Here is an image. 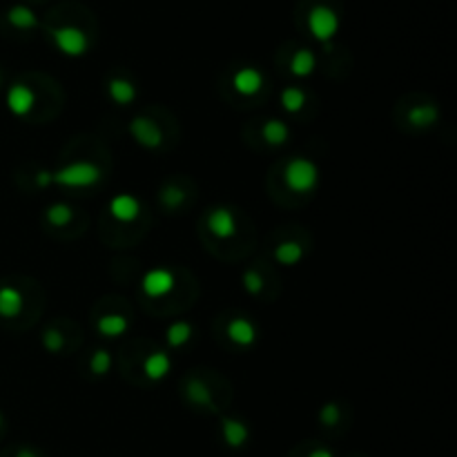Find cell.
<instances>
[{
    "instance_id": "cell-9",
    "label": "cell",
    "mask_w": 457,
    "mask_h": 457,
    "mask_svg": "<svg viewBox=\"0 0 457 457\" xmlns=\"http://www.w3.org/2000/svg\"><path fill=\"white\" fill-rule=\"evenodd\" d=\"M107 210H110V216L114 221L132 223V221H136L139 214H141V201L136 197H132V195H116L110 201Z\"/></svg>"
},
{
    "instance_id": "cell-21",
    "label": "cell",
    "mask_w": 457,
    "mask_h": 457,
    "mask_svg": "<svg viewBox=\"0 0 457 457\" xmlns=\"http://www.w3.org/2000/svg\"><path fill=\"white\" fill-rule=\"evenodd\" d=\"M185 395H188V400L192 404H197V406H208V408L214 406L212 391L208 388V384L203 381V379H197V377L190 379L188 386H185Z\"/></svg>"
},
{
    "instance_id": "cell-10",
    "label": "cell",
    "mask_w": 457,
    "mask_h": 457,
    "mask_svg": "<svg viewBox=\"0 0 457 457\" xmlns=\"http://www.w3.org/2000/svg\"><path fill=\"white\" fill-rule=\"evenodd\" d=\"M232 87L241 96H257L263 87V74L255 67H244L232 76Z\"/></svg>"
},
{
    "instance_id": "cell-20",
    "label": "cell",
    "mask_w": 457,
    "mask_h": 457,
    "mask_svg": "<svg viewBox=\"0 0 457 457\" xmlns=\"http://www.w3.org/2000/svg\"><path fill=\"white\" fill-rule=\"evenodd\" d=\"M274 259L281 266H297L304 259V246L299 241H281L274 248Z\"/></svg>"
},
{
    "instance_id": "cell-15",
    "label": "cell",
    "mask_w": 457,
    "mask_h": 457,
    "mask_svg": "<svg viewBox=\"0 0 457 457\" xmlns=\"http://www.w3.org/2000/svg\"><path fill=\"white\" fill-rule=\"evenodd\" d=\"M221 433H223V440L230 449H241L246 447V442L250 437V428L241 422V419H234V417H225L221 422Z\"/></svg>"
},
{
    "instance_id": "cell-16",
    "label": "cell",
    "mask_w": 457,
    "mask_h": 457,
    "mask_svg": "<svg viewBox=\"0 0 457 457\" xmlns=\"http://www.w3.org/2000/svg\"><path fill=\"white\" fill-rule=\"evenodd\" d=\"M261 136L268 146L279 148V146H286L288 139H290V127H288V123L281 121V118H268L261 127Z\"/></svg>"
},
{
    "instance_id": "cell-28",
    "label": "cell",
    "mask_w": 457,
    "mask_h": 457,
    "mask_svg": "<svg viewBox=\"0 0 457 457\" xmlns=\"http://www.w3.org/2000/svg\"><path fill=\"white\" fill-rule=\"evenodd\" d=\"M43 346L47 348L50 353H61L65 348V337L58 328H47L43 330Z\"/></svg>"
},
{
    "instance_id": "cell-19",
    "label": "cell",
    "mask_w": 457,
    "mask_h": 457,
    "mask_svg": "<svg viewBox=\"0 0 457 457\" xmlns=\"http://www.w3.org/2000/svg\"><path fill=\"white\" fill-rule=\"evenodd\" d=\"M317 67V58L310 50H299L290 58V71L297 78H308Z\"/></svg>"
},
{
    "instance_id": "cell-11",
    "label": "cell",
    "mask_w": 457,
    "mask_h": 457,
    "mask_svg": "<svg viewBox=\"0 0 457 457\" xmlns=\"http://www.w3.org/2000/svg\"><path fill=\"white\" fill-rule=\"evenodd\" d=\"M227 339H230L232 344L237 346H241V348H250L252 344L257 342V328H255V323H252L250 319L246 317H234L230 319V323H227Z\"/></svg>"
},
{
    "instance_id": "cell-32",
    "label": "cell",
    "mask_w": 457,
    "mask_h": 457,
    "mask_svg": "<svg viewBox=\"0 0 457 457\" xmlns=\"http://www.w3.org/2000/svg\"><path fill=\"white\" fill-rule=\"evenodd\" d=\"M308 457H335L328 449H315L312 453H308Z\"/></svg>"
},
{
    "instance_id": "cell-12",
    "label": "cell",
    "mask_w": 457,
    "mask_h": 457,
    "mask_svg": "<svg viewBox=\"0 0 457 457\" xmlns=\"http://www.w3.org/2000/svg\"><path fill=\"white\" fill-rule=\"evenodd\" d=\"M172 370V359L165 351H154L146 359H143V372L150 381H161L170 375Z\"/></svg>"
},
{
    "instance_id": "cell-34",
    "label": "cell",
    "mask_w": 457,
    "mask_h": 457,
    "mask_svg": "<svg viewBox=\"0 0 457 457\" xmlns=\"http://www.w3.org/2000/svg\"><path fill=\"white\" fill-rule=\"evenodd\" d=\"M0 426H3V415H0Z\"/></svg>"
},
{
    "instance_id": "cell-18",
    "label": "cell",
    "mask_w": 457,
    "mask_h": 457,
    "mask_svg": "<svg viewBox=\"0 0 457 457\" xmlns=\"http://www.w3.org/2000/svg\"><path fill=\"white\" fill-rule=\"evenodd\" d=\"M437 118H440V112H437V107H433V105H415L408 110V123L419 129L435 125Z\"/></svg>"
},
{
    "instance_id": "cell-1",
    "label": "cell",
    "mask_w": 457,
    "mask_h": 457,
    "mask_svg": "<svg viewBox=\"0 0 457 457\" xmlns=\"http://www.w3.org/2000/svg\"><path fill=\"white\" fill-rule=\"evenodd\" d=\"M319 183V167L306 156L290 159L283 167V185L295 195H308Z\"/></svg>"
},
{
    "instance_id": "cell-27",
    "label": "cell",
    "mask_w": 457,
    "mask_h": 457,
    "mask_svg": "<svg viewBox=\"0 0 457 457\" xmlns=\"http://www.w3.org/2000/svg\"><path fill=\"white\" fill-rule=\"evenodd\" d=\"M90 370L94 375H107V372L112 370V355L105 351V348H99V351H94L92 359H90Z\"/></svg>"
},
{
    "instance_id": "cell-4",
    "label": "cell",
    "mask_w": 457,
    "mask_h": 457,
    "mask_svg": "<svg viewBox=\"0 0 457 457\" xmlns=\"http://www.w3.org/2000/svg\"><path fill=\"white\" fill-rule=\"evenodd\" d=\"M52 41L58 47V52L71 56V58H78L90 50V41H87V34L80 31L78 27H56L52 29Z\"/></svg>"
},
{
    "instance_id": "cell-30",
    "label": "cell",
    "mask_w": 457,
    "mask_h": 457,
    "mask_svg": "<svg viewBox=\"0 0 457 457\" xmlns=\"http://www.w3.org/2000/svg\"><path fill=\"white\" fill-rule=\"evenodd\" d=\"M319 419H321L323 426H337V424H339V419H342V408L330 402L319 411Z\"/></svg>"
},
{
    "instance_id": "cell-31",
    "label": "cell",
    "mask_w": 457,
    "mask_h": 457,
    "mask_svg": "<svg viewBox=\"0 0 457 457\" xmlns=\"http://www.w3.org/2000/svg\"><path fill=\"white\" fill-rule=\"evenodd\" d=\"M34 183L38 188H50L54 183V172L50 170H38V174L34 176Z\"/></svg>"
},
{
    "instance_id": "cell-17",
    "label": "cell",
    "mask_w": 457,
    "mask_h": 457,
    "mask_svg": "<svg viewBox=\"0 0 457 457\" xmlns=\"http://www.w3.org/2000/svg\"><path fill=\"white\" fill-rule=\"evenodd\" d=\"M107 94L116 105H132L136 101V87L127 78H112L107 83Z\"/></svg>"
},
{
    "instance_id": "cell-23",
    "label": "cell",
    "mask_w": 457,
    "mask_h": 457,
    "mask_svg": "<svg viewBox=\"0 0 457 457\" xmlns=\"http://www.w3.org/2000/svg\"><path fill=\"white\" fill-rule=\"evenodd\" d=\"M279 101H281V107L288 112V114H297V112H302L306 103H308V96L302 87H286L279 96Z\"/></svg>"
},
{
    "instance_id": "cell-7",
    "label": "cell",
    "mask_w": 457,
    "mask_h": 457,
    "mask_svg": "<svg viewBox=\"0 0 457 457\" xmlns=\"http://www.w3.org/2000/svg\"><path fill=\"white\" fill-rule=\"evenodd\" d=\"M208 232L216 239H232L237 234V216L230 208H214L208 214Z\"/></svg>"
},
{
    "instance_id": "cell-3",
    "label": "cell",
    "mask_w": 457,
    "mask_h": 457,
    "mask_svg": "<svg viewBox=\"0 0 457 457\" xmlns=\"http://www.w3.org/2000/svg\"><path fill=\"white\" fill-rule=\"evenodd\" d=\"M308 29L319 43H323V47H328V43L339 31V16H337L335 9L326 5H317L308 14Z\"/></svg>"
},
{
    "instance_id": "cell-8",
    "label": "cell",
    "mask_w": 457,
    "mask_h": 457,
    "mask_svg": "<svg viewBox=\"0 0 457 457\" xmlns=\"http://www.w3.org/2000/svg\"><path fill=\"white\" fill-rule=\"evenodd\" d=\"M36 105V94L31 87L22 85V83H14L7 90V107L14 116H27Z\"/></svg>"
},
{
    "instance_id": "cell-33",
    "label": "cell",
    "mask_w": 457,
    "mask_h": 457,
    "mask_svg": "<svg viewBox=\"0 0 457 457\" xmlns=\"http://www.w3.org/2000/svg\"><path fill=\"white\" fill-rule=\"evenodd\" d=\"M16 457H36V453L29 451V449H20V451L16 453Z\"/></svg>"
},
{
    "instance_id": "cell-5",
    "label": "cell",
    "mask_w": 457,
    "mask_h": 457,
    "mask_svg": "<svg viewBox=\"0 0 457 457\" xmlns=\"http://www.w3.org/2000/svg\"><path fill=\"white\" fill-rule=\"evenodd\" d=\"M129 134L141 148L156 150L163 146V129L148 116H134L129 123Z\"/></svg>"
},
{
    "instance_id": "cell-2",
    "label": "cell",
    "mask_w": 457,
    "mask_h": 457,
    "mask_svg": "<svg viewBox=\"0 0 457 457\" xmlns=\"http://www.w3.org/2000/svg\"><path fill=\"white\" fill-rule=\"evenodd\" d=\"M101 167L92 161H76L54 172V183L63 188H94L96 183H101Z\"/></svg>"
},
{
    "instance_id": "cell-26",
    "label": "cell",
    "mask_w": 457,
    "mask_h": 457,
    "mask_svg": "<svg viewBox=\"0 0 457 457\" xmlns=\"http://www.w3.org/2000/svg\"><path fill=\"white\" fill-rule=\"evenodd\" d=\"M159 201L163 203V208L176 210V208H181L183 203H185V192L178 188L176 183H167L159 192Z\"/></svg>"
},
{
    "instance_id": "cell-24",
    "label": "cell",
    "mask_w": 457,
    "mask_h": 457,
    "mask_svg": "<svg viewBox=\"0 0 457 457\" xmlns=\"http://www.w3.org/2000/svg\"><path fill=\"white\" fill-rule=\"evenodd\" d=\"M7 20H9L16 29H34V27H38V18H36L34 11H31L29 7H25V5L11 7L9 14H7Z\"/></svg>"
},
{
    "instance_id": "cell-6",
    "label": "cell",
    "mask_w": 457,
    "mask_h": 457,
    "mask_svg": "<svg viewBox=\"0 0 457 457\" xmlns=\"http://www.w3.org/2000/svg\"><path fill=\"white\" fill-rule=\"evenodd\" d=\"M174 290V274L165 268L148 270L141 279V293L150 299H161Z\"/></svg>"
},
{
    "instance_id": "cell-25",
    "label": "cell",
    "mask_w": 457,
    "mask_h": 457,
    "mask_svg": "<svg viewBox=\"0 0 457 457\" xmlns=\"http://www.w3.org/2000/svg\"><path fill=\"white\" fill-rule=\"evenodd\" d=\"M45 219L54 227H65L74 221V210L67 203H52L50 208L45 210Z\"/></svg>"
},
{
    "instance_id": "cell-22",
    "label": "cell",
    "mask_w": 457,
    "mask_h": 457,
    "mask_svg": "<svg viewBox=\"0 0 457 457\" xmlns=\"http://www.w3.org/2000/svg\"><path fill=\"white\" fill-rule=\"evenodd\" d=\"M192 335H195V328H192L188 321H176L172 326H167L165 342L170 348H181L192 339Z\"/></svg>"
},
{
    "instance_id": "cell-14",
    "label": "cell",
    "mask_w": 457,
    "mask_h": 457,
    "mask_svg": "<svg viewBox=\"0 0 457 457\" xmlns=\"http://www.w3.org/2000/svg\"><path fill=\"white\" fill-rule=\"evenodd\" d=\"M96 330L107 337V339H116V337H123L129 330V321L121 312H107V315H101V319L96 321Z\"/></svg>"
},
{
    "instance_id": "cell-29",
    "label": "cell",
    "mask_w": 457,
    "mask_h": 457,
    "mask_svg": "<svg viewBox=\"0 0 457 457\" xmlns=\"http://www.w3.org/2000/svg\"><path fill=\"white\" fill-rule=\"evenodd\" d=\"M241 283H244V290L252 297H257L263 293V276L257 270H248L241 276Z\"/></svg>"
},
{
    "instance_id": "cell-13",
    "label": "cell",
    "mask_w": 457,
    "mask_h": 457,
    "mask_svg": "<svg viewBox=\"0 0 457 457\" xmlns=\"http://www.w3.org/2000/svg\"><path fill=\"white\" fill-rule=\"evenodd\" d=\"M25 308V297L16 286H0V317L16 319Z\"/></svg>"
}]
</instances>
